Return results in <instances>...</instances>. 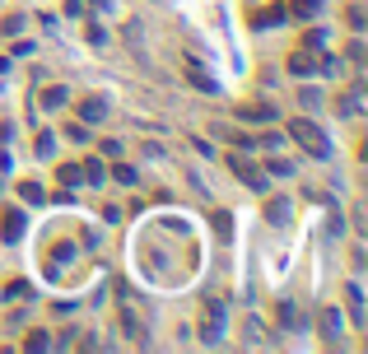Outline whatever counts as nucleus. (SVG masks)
I'll return each instance as SVG.
<instances>
[{
  "mask_svg": "<svg viewBox=\"0 0 368 354\" xmlns=\"http://www.w3.org/2000/svg\"><path fill=\"white\" fill-rule=\"evenodd\" d=\"M289 140L303 144V154H308V159H331L326 131H322L317 122H308V117H294V122H289Z\"/></svg>",
  "mask_w": 368,
  "mask_h": 354,
  "instance_id": "f257e3e1",
  "label": "nucleus"
},
{
  "mask_svg": "<svg viewBox=\"0 0 368 354\" xmlns=\"http://www.w3.org/2000/svg\"><path fill=\"white\" fill-rule=\"evenodd\" d=\"M224 164L234 168V177L243 182V187H252V191H266V173H261L252 159H243V154H224Z\"/></svg>",
  "mask_w": 368,
  "mask_h": 354,
  "instance_id": "f03ea898",
  "label": "nucleus"
},
{
  "mask_svg": "<svg viewBox=\"0 0 368 354\" xmlns=\"http://www.w3.org/2000/svg\"><path fill=\"white\" fill-rule=\"evenodd\" d=\"M289 70L299 79H308V75H322V47H299V52L289 56Z\"/></svg>",
  "mask_w": 368,
  "mask_h": 354,
  "instance_id": "7ed1b4c3",
  "label": "nucleus"
},
{
  "mask_svg": "<svg viewBox=\"0 0 368 354\" xmlns=\"http://www.w3.org/2000/svg\"><path fill=\"white\" fill-rule=\"evenodd\" d=\"M219 326H224V308L219 303H205L201 308V336L205 341H219Z\"/></svg>",
  "mask_w": 368,
  "mask_h": 354,
  "instance_id": "20e7f679",
  "label": "nucleus"
},
{
  "mask_svg": "<svg viewBox=\"0 0 368 354\" xmlns=\"http://www.w3.org/2000/svg\"><path fill=\"white\" fill-rule=\"evenodd\" d=\"M182 75H187L191 84L201 88V93H219V79H210V75H205V66H201V61H187V66H182Z\"/></svg>",
  "mask_w": 368,
  "mask_h": 354,
  "instance_id": "39448f33",
  "label": "nucleus"
},
{
  "mask_svg": "<svg viewBox=\"0 0 368 354\" xmlns=\"http://www.w3.org/2000/svg\"><path fill=\"white\" fill-rule=\"evenodd\" d=\"M0 219H5L0 224V238H5V243H19L23 238V210H5Z\"/></svg>",
  "mask_w": 368,
  "mask_h": 354,
  "instance_id": "423d86ee",
  "label": "nucleus"
},
{
  "mask_svg": "<svg viewBox=\"0 0 368 354\" xmlns=\"http://www.w3.org/2000/svg\"><path fill=\"white\" fill-rule=\"evenodd\" d=\"M284 14H294V19H317L322 14V0H289Z\"/></svg>",
  "mask_w": 368,
  "mask_h": 354,
  "instance_id": "0eeeda50",
  "label": "nucleus"
},
{
  "mask_svg": "<svg viewBox=\"0 0 368 354\" xmlns=\"http://www.w3.org/2000/svg\"><path fill=\"white\" fill-rule=\"evenodd\" d=\"M79 117H84V122H103V117H108V98H98V93L84 98L79 103Z\"/></svg>",
  "mask_w": 368,
  "mask_h": 354,
  "instance_id": "6e6552de",
  "label": "nucleus"
},
{
  "mask_svg": "<svg viewBox=\"0 0 368 354\" xmlns=\"http://www.w3.org/2000/svg\"><path fill=\"white\" fill-rule=\"evenodd\" d=\"M275 23H284V5H266L261 14H252V28H275Z\"/></svg>",
  "mask_w": 368,
  "mask_h": 354,
  "instance_id": "1a4fd4ad",
  "label": "nucleus"
},
{
  "mask_svg": "<svg viewBox=\"0 0 368 354\" xmlns=\"http://www.w3.org/2000/svg\"><path fill=\"white\" fill-rule=\"evenodd\" d=\"M66 103H70V88H61V84H52V88L42 93V112H61Z\"/></svg>",
  "mask_w": 368,
  "mask_h": 354,
  "instance_id": "9d476101",
  "label": "nucleus"
},
{
  "mask_svg": "<svg viewBox=\"0 0 368 354\" xmlns=\"http://www.w3.org/2000/svg\"><path fill=\"white\" fill-rule=\"evenodd\" d=\"M238 117H243V122H257V126H266L270 117H275V112H270L266 103H247V108H238Z\"/></svg>",
  "mask_w": 368,
  "mask_h": 354,
  "instance_id": "9b49d317",
  "label": "nucleus"
},
{
  "mask_svg": "<svg viewBox=\"0 0 368 354\" xmlns=\"http://www.w3.org/2000/svg\"><path fill=\"white\" fill-rule=\"evenodd\" d=\"M335 331H340V312H335V308H322V336L331 341Z\"/></svg>",
  "mask_w": 368,
  "mask_h": 354,
  "instance_id": "f8f14e48",
  "label": "nucleus"
},
{
  "mask_svg": "<svg viewBox=\"0 0 368 354\" xmlns=\"http://www.w3.org/2000/svg\"><path fill=\"white\" fill-rule=\"evenodd\" d=\"M56 177H61L66 187H75V182H79L84 173H79V164H61V168H56Z\"/></svg>",
  "mask_w": 368,
  "mask_h": 354,
  "instance_id": "ddd939ff",
  "label": "nucleus"
},
{
  "mask_svg": "<svg viewBox=\"0 0 368 354\" xmlns=\"http://www.w3.org/2000/svg\"><path fill=\"white\" fill-rule=\"evenodd\" d=\"M79 173L89 177V182H103V177H108V168H103V164H98V159H89V164L79 168Z\"/></svg>",
  "mask_w": 368,
  "mask_h": 354,
  "instance_id": "4468645a",
  "label": "nucleus"
},
{
  "mask_svg": "<svg viewBox=\"0 0 368 354\" xmlns=\"http://www.w3.org/2000/svg\"><path fill=\"white\" fill-rule=\"evenodd\" d=\"M112 177H117L122 187H135V168H126V164H117V168H112Z\"/></svg>",
  "mask_w": 368,
  "mask_h": 354,
  "instance_id": "2eb2a0df",
  "label": "nucleus"
},
{
  "mask_svg": "<svg viewBox=\"0 0 368 354\" xmlns=\"http://www.w3.org/2000/svg\"><path fill=\"white\" fill-rule=\"evenodd\" d=\"M340 112H345V117H355V112H359V93H355V88L340 93Z\"/></svg>",
  "mask_w": 368,
  "mask_h": 354,
  "instance_id": "dca6fc26",
  "label": "nucleus"
},
{
  "mask_svg": "<svg viewBox=\"0 0 368 354\" xmlns=\"http://www.w3.org/2000/svg\"><path fill=\"white\" fill-rule=\"evenodd\" d=\"M266 168H270V173H275V177H289V173H294V168H289V159H270Z\"/></svg>",
  "mask_w": 368,
  "mask_h": 354,
  "instance_id": "f3484780",
  "label": "nucleus"
},
{
  "mask_svg": "<svg viewBox=\"0 0 368 354\" xmlns=\"http://www.w3.org/2000/svg\"><path fill=\"white\" fill-rule=\"evenodd\" d=\"M19 191H23V200H42V196H47V191H42V187H38V182H23V187H19Z\"/></svg>",
  "mask_w": 368,
  "mask_h": 354,
  "instance_id": "a211bd4d",
  "label": "nucleus"
},
{
  "mask_svg": "<svg viewBox=\"0 0 368 354\" xmlns=\"http://www.w3.org/2000/svg\"><path fill=\"white\" fill-rule=\"evenodd\" d=\"M284 215H289V205H284V200H270V219L284 224Z\"/></svg>",
  "mask_w": 368,
  "mask_h": 354,
  "instance_id": "6ab92c4d",
  "label": "nucleus"
},
{
  "mask_svg": "<svg viewBox=\"0 0 368 354\" xmlns=\"http://www.w3.org/2000/svg\"><path fill=\"white\" fill-rule=\"evenodd\" d=\"M326 38H322V28H308V33H303V47H322Z\"/></svg>",
  "mask_w": 368,
  "mask_h": 354,
  "instance_id": "aec40b11",
  "label": "nucleus"
},
{
  "mask_svg": "<svg viewBox=\"0 0 368 354\" xmlns=\"http://www.w3.org/2000/svg\"><path fill=\"white\" fill-rule=\"evenodd\" d=\"M52 149H56V140H52V135L42 131V135H38V154H52Z\"/></svg>",
  "mask_w": 368,
  "mask_h": 354,
  "instance_id": "412c9836",
  "label": "nucleus"
}]
</instances>
